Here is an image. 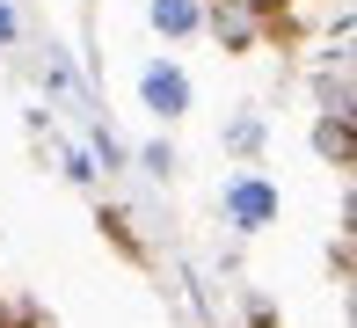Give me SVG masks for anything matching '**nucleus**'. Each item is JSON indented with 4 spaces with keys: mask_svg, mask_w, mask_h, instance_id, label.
Returning a JSON list of instances; mask_svg holds the SVG:
<instances>
[{
    "mask_svg": "<svg viewBox=\"0 0 357 328\" xmlns=\"http://www.w3.org/2000/svg\"><path fill=\"white\" fill-rule=\"evenodd\" d=\"M226 219H234L241 234H263V226L278 219V183H263V175H234V183H226Z\"/></svg>",
    "mask_w": 357,
    "mask_h": 328,
    "instance_id": "nucleus-1",
    "label": "nucleus"
},
{
    "mask_svg": "<svg viewBox=\"0 0 357 328\" xmlns=\"http://www.w3.org/2000/svg\"><path fill=\"white\" fill-rule=\"evenodd\" d=\"M212 29H219L226 52H255V37H263V15H255L248 0H219V8H212Z\"/></svg>",
    "mask_w": 357,
    "mask_h": 328,
    "instance_id": "nucleus-2",
    "label": "nucleus"
},
{
    "mask_svg": "<svg viewBox=\"0 0 357 328\" xmlns=\"http://www.w3.org/2000/svg\"><path fill=\"white\" fill-rule=\"evenodd\" d=\"M146 110H160V117H183L190 110V80H183V66H146Z\"/></svg>",
    "mask_w": 357,
    "mask_h": 328,
    "instance_id": "nucleus-3",
    "label": "nucleus"
},
{
    "mask_svg": "<svg viewBox=\"0 0 357 328\" xmlns=\"http://www.w3.org/2000/svg\"><path fill=\"white\" fill-rule=\"evenodd\" d=\"M314 146H321V161H335V168H357V131H350V117H335V110H321Z\"/></svg>",
    "mask_w": 357,
    "mask_h": 328,
    "instance_id": "nucleus-4",
    "label": "nucleus"
},
{
    "mask_svg": "<svg viewBox=\"0 0 357 328\" xmlns=\"http://www.w3.org/2000/svg\"><path fill=\"white\" fill-rule=\"evenodd\" d=\"M197 22H204L197 0H153V29H168V37H190Z\"/></svg>",
    "mask_w": 357,
    "mask_h": 328,
    "instance_id": "nucleus-5",
    "label": "nucleus"
},
{
    "mask_svg": "<svg viewBox=\"0 0 357 328\" xmlns=\"http://www.w3.org/2000/svg\"><path fill=\"white\" fill-rule=\"evenodd\" d=\"M102 226H109V241H117L124 255H146V248H139V234H132V219H124V211H102Z\"/></svg>",
    "mask_w": 357,
    "mask_h": 328,
    "instance_id": "nucleus-6",
    "label": "nucleus"
},
{
    "mask_svg": "<svg viewBox=\"0 0 357 328\" xmlns=\"http://www.w3.org/2000/svg\"><path fill=\"white\" fill-rule=\"evenodd\" d=\"M0 44H15V15L8 8H0Z\"/></svg>",
    "mask_w": 357,
    "mask_h": 328,
    "instance_id": "nucleus-7",
    "label": "nucleus"
}]
</instances>
